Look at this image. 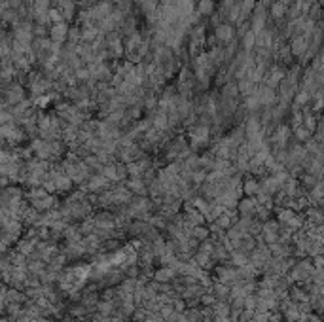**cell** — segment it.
<instances>
[{
	"mask_svg": "<svg viewBox=\"0 0 324 322\" xmlns=\"http://www.w3.org/2000/svg\"><path fill=\"white\" fill-rule=\"evenodd\" d=\"M260 201L256 197H241L239 205H237V212L239 216H248V218H256V212L260 208Z\"/></svg>",
	"mask_w": 324,
	"mask_h": 322,
	"instance_id": "3957f363",
	"label": "cell"
},
{
	"mask_svg": "<svg viewBox=\"0 0 324 322\" xmlns=\"http://www.w3.org/2000/svg\"><path fill=\"white\" fill-rule=\"evenodd\" d=\"M248 254L241 250V248H237V250H233L232 256H230V264H233L235 267H244V265L248 264Z\"/></svg>",
	"mask_w": 324,
	"mask_h": 322,
	"instance_id": "8992f818",
	"label": "cell"
},
{
	"mask_svg": "<svg viewBox=\"0 0 324 322\" xmlns=\"http://www.w3.org/2000/svg\"><path fill=\"white\" fill-rule=\"evenodd\" d=\"M176 277L178 275L174 273L173 267H169V265H162V267L154 273V281H158V282H173Z\"/></svg>",
	"mask_w": 324,
	"mask_h": 322,
	"instance_id": "277c9868",
	"label": "cell"
},
{
	"mask_svg": "<svg viewBox=\"0 0 324 322\" xmlns=\"http://www.w3.org/2000/svg\"><path fill=\"white\" fill-rule=\"evenodd\" d=\"M262 237L267 244H275L281 241V224L279 220H267L264 222V230H262Z\"/></svg>",
	"mask_w": 324,
	"mask_h": 322,
	"instance_id": "7a4b0ae2",
	"label": "cell"
},
{
	"mask_svg": "<svg viewBox=\"0 0 324 322\" xmlns=\"http://www.w3.org/2000/svg\"><path fill=\"white\" fill-rule=\"evenodd\" d=\"M216 301H218V299L214 298V296L207 290V292L203 294V298H201V307H212Z\"/></svg>",
	"mask_w": 324,
	"mask_h": 322,
	"instance_id": "ba28073f",
	"label": "cell"
},
{
	"mask_svg": "<svg viewBox=\"0 0 324 322\" xmlns=\"http://www.w3.org/2000/svg\"><path fill=\"white\" fill-rule=\"evenodd\" d=\"M313 273H315V264L313 258H301L296 262V265L290 269V279L294 281V284H305L307 281H311Z\"/></svg>",
	"mask_w": 324,
	"mask_h": 322,
	"instance_id": "6da1fadb",
	"label": "cell"
},
{
	"mask_svg": "<svg viewBox=\"0 0 324 322\" xmlns=\"http://www.w3.org/2000/svg\"><path fill=\"white\" fill-rule=\"evenodd\" d=\"M192 237H196L199 242L207 241L210 237V228L208 226H196V228H192Z\"/></svg>",
	"mask_w": 324,
	"mask_h": 322,
	"instance_id": "52a82bcc",
	"label": "cell"
},
{
	"mask_svg": "<svg viewBox=\"0 0 324 322\" xmlns=\"http://www.w3.org/2000/svg\"><path fill=\"white\" fill-rule=\"evenodd\" d=\"M260 192V180L254 176H246L243 180V194L244 197H256Z\"/></svg>",
	"mask_w": 324,
	"mask_h": 322,
	"instance_id": "5b68a950",
	"label": "cell"
}]
</instances>
